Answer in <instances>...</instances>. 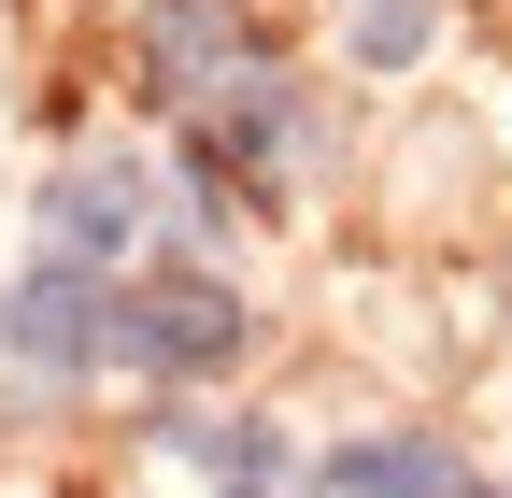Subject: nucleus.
<instances>
[{
    "instance_id": "obj_5",
    "label": "nucleus",
    "mask_w": 512,
    "mask_h": 498,
    "mask_svg": "<svg viewBox=\"0 0 512 498\" xmlns=\"http://www.w3.org/2000/svg\"><path fill=\"white\" fill-rule=\"evenodd\" d=\"M171 456H200L214 498H271L285 484V442H271V427H228V413H171Z\"/></svg>"
},
{
    "instance_id": "obj_4",
    "label": "nucleus",
    "mask_w": 512,
    "mask_h": 498,
    "mask_svg": "<svg viewBox=\"0 0 512 498\" xmlns=\"http://www.w3.org/2000/svg\"><path fill=\"white\" fill-rule=\"evenodd\" d=\"M328 498H470V456L427 442V427H384V442L328 456Z\"/></svg>"
},
{
    "instance_id": "obj_7",
    "label": "nucleus",
    "mask_w": 512,
    "mask_h": 498,
    "mask_svg": "<svg viewBox=\"0 0 512 498\" xmlns=\"http://www.w3.org/2000/svg\"><path fill=\"white\" fill-rule=\"evenodd\" d=\"M470 498H512V484H470Z\"/></svg>"
},
{
    "instance_id": "obj_2",
    "label": "nucleus",
    "mask_w": 512,
    "mask_h": 498,
    "mask_svg": "<svg viewBox=\"0 0 512 498\" xmlns=\"http://www.w3.org/2000/svg\"><path fill=\"white\" fill-rule=\"evenodd\" d=\"M0 356L15 370H114V271H72L43 257L0 285Z\"/></svg>"
},
{
    "instance_id": "obj_6",
    "label": "nucleus",
    "mask_w": 512,
    "mask_h": 498,
    "mask_svg": "<svg viewBox=\"0 0 512 498\" xmlns=\"http://www.w3.org/2000/svg\"><path fill=\"white\" fill-rule=\"evenodd\" d=\"M342 43L370 57V72H413V57L441 43V0H342Z\"/></svg>"
},
{
    "instance_id": "obj_3",
    "label": "nucleus",
    "mask_w": 512,
    "mask_h": 498,
    "mask_svg": "<svg viewBox=\"0 0 512 498\" xmlns=\"http://www.w3.org/2000/svg\"><path fill=\"white\" fill-rule=\"evenodd\" d=\"M128 242H143V171H114V157L57 171V200H43V257H72V271H114Z\"/></svg>"
},
{
    "instance_id": "obj_1",
    "label": "nucleus",
    "mask_w": 512,
    "mask_h": 498,
    "mask_svg": "<svg viewBox=\"0 0 512 498\" xmlns=\"http://www.w3.org/2000/svg\"><path fill=\"white\" fill-rule=\"evenodd\" d=\"M256 328H242V299L214 271H143V285H114V370H157V385H200V370H228Z\"/></svg>"
}]
</instances>
